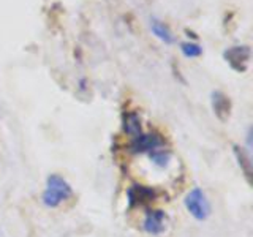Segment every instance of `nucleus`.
<instances>
[{"mask_svg":"<svg viewBox=\"0 0 253 237\" xmlns=\"http://www.w3.org/2000/svg\"><path fill=\"white\" fill-rule=\"evenodd\" d=\"M73 195V190H71L68 182L60 177L59 174H51L46 180V190L43 193V204L46 207H57L65 199Z\"/></svg>","mask_w":253,"mask_h":237,"instance_id":"1","label":"nucleus"},{"mask_svg":"<svg viewBox=\"0 0 253 237\" xmlns=\"http://www.w3.org/2000/svg\"><path fill=\"white\" fill-rule=\"evenodd\" d=\"M184 202H185L187 210L190 212V215H192L195 220L204 221V220L209 218L211 204H209L208 196H206V193L201 188H193L192 192L185 196Z\"/></svg>","mask_w":253,"mask_h":237,"instance_id":"2","label":"nucleus"},{"mask_svg":"<svg viewBox=\"0 0 253 237\" xmlns=\"http://www.w3.org/2000/svg\"><path fill=\"white\" fill-rule=\"evenodd\" d=\"M165 146V141L158 136V134H139L138 138H134L131 142V152L134 154H152L155 150L162 149Z\"/></svg>","mask_w":253,"mask_h":237,"instance_id":"3","label":"nucleus"},{"mask_svg":"<svg viewBox=\"0 0 253 237\" xmlns=\"http://www.w3.org/2000/svg\"><path fill=\"white\" fill-rule=\"evenodd\" d=\"M142 228L147 234L160 236L166 228V213L163 210H149Z\"/></svg>","mask_w":253,"mask_h":237,"instance_id":"4","label":"nucleus"},{"mask_svg":"<svg viewBox=\"0 0 253 237\" xmlns=\"http://www.w3.org/2000/svg\"><path fill=\"white\" fill-rule=\"evenodd\" d=\"M212 106H213V113L217 114V117L221 122H225L229 117V109H231V105H229V100L225 93L213 92L212 93Z\"/></svg>","mask_w":253,"mask_h":237,"instance_id":"5","label":"nucleus"},{"mask_svg":"<svg viewBox=\"0 0 253 237\" xmlns=\"http://www.w3.org/2000/svg\"><path fill=\"white\" fill-rule=\"evenodd\" d=\"M154 190L146 188L142 185H134L128 190V198L130 204H142V202H150L154 201Z\"/></svg>","mask_w":253,"mask_h":237,"instance_id":"6","label":"nucleus"},{"mask_svg":"<svg viewBox=\"0 0 253 237\" xmlns=\"http://www.w3.org/2000/svg\"><path fill=\"white\" fill-rule=\"evenodd\" d=\"M225 59L231 63L233 67H234L236 62H239V63H244V67L247 68V63L250 59V49L247 46H234L229 51L225 52Z\"/></svg>","mask_w":253,"mask_h":237,"instance_id":"7","label":"nucleus"},{"mask_svg":"<svg viewBox=\"0 0 253 237\" xmlns=\"http://www.w3.org/2000/svg\"><path fill=\"white\" fill-rule=\"evenodd\" d=\"M124 130L126 134H130V136L134 139L138 138L139 134H142V130H141V118L136 113H128L124 116Z\"/></svg>","mask_w":253,"mask_h":237,"instance_id":"8","label":"nucleus"},{"mask_svg":"<svg viewBox=\"0 0 253 237\" xmlns=\"http://www.w3.org/2000/svg\"><path fill=\"white\" fill-rule=\"evenodd\" d=\"M150 30H152V34L158 40H162L163 43H166V44H172L174 43L172 32L168 29V26H165L162 21H158V19H152V21H150Z\"/></svg>","mask_w":253,"mask_h":237,"instance_id":"9","label":"nucleus"},{"mask_svg":"<svg viewBox=\"0 0 253 237\" xmlns=\"http://www.w3.org/2000/svg\"><path fill=\"white\" fill-rule=\"evenodd\" d=\"M234 155L237 158V161H239V166L242 168L245 177H247L249 180L252 179V161H250V157L249 154L245 152V150L239 146H234Z\"/></svg>","mask_w":253,"mask_h":237,"instance_id":"10","label":"nucleus"},{"mask_svg":"<svg viewBox=\"0 0 253 237\" xmlns=\"http://www.w3.org/2000/svg\"><path fill=\"white\" fill-rule=\"evenodd\" d=\"M180 51H182V54H184L185 57H188V59L200 57V55L203 54L201 46H198V44H195V43H182V44H180Z\"/></svg>","mask_w":253,"mask_h":237,"instance_id":"11","label":"nucleus"},{"mask_svg":"<svg viewBox=\"0 0 253 237\" xmlns=\"http://www.w3.org/2000/svg\"><path fill=\"white\" fill-rule=\"evenodd\" d=\"M169 157H171L169 152H165V150L158 149V150H155V152L150 154V160H152L157 166H160V168H165L169 161Z\"/></svg>","mask_w":253,"mask_h":237,"instance_id":"12","label":"nucleus"}]
</instances>
